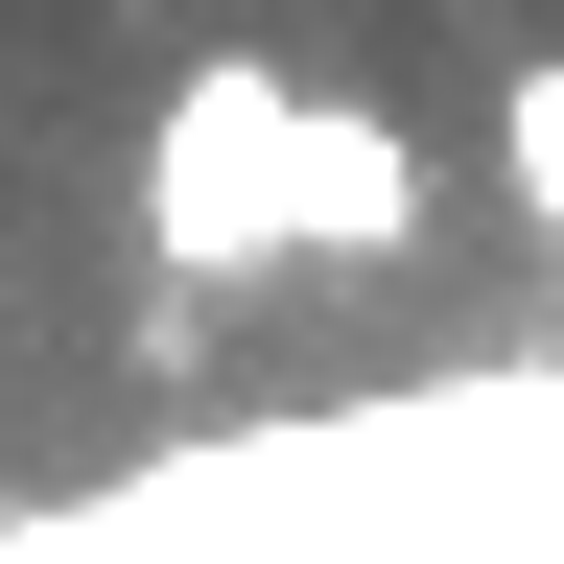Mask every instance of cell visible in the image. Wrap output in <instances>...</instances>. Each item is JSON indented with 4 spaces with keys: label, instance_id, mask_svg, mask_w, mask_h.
<instances>
[{
    "label": "cell",
    "instance_id": "3957f363",
    "mask_svg": "<svg viewBox=\"0 0 564 564\" xmlns=\"http://www.w3.org/2000/svg\"><path fill=\"white\" fill-rule=\"evenodd\" d=\"M494 188H518V236L564 259V47H541V70H494Z\"/></svg>",
    "mask_w": 564,
    "mask_h": 564
},
{
    "label": "cell",
    "instance_id": "6da1fadb",
    "mask_svg": "<svg viewBox=\"0 0 564 564\" xmlns=\"http://www.w3.org/2000/svg\"><path fill=\"white\" fill-rule=\"evenodd\" d=\"M141 259L165 282H282L306 259V70H259V47L165 70V118H141Z\"/></svg>",
    "mask_w": 564,
    "mask_h": 564
},
{
    "label": "cell",
    "instance_id": "7a4b0ae2",
    "mask_svg": "<svg viewBox=\"0 0 564 564\" xmlns=\"http://www.w3.org/2000/svg\"><path fill=\"white\" fill-rule=\"evenodd\" d=\"M306 259H423V141L377 95H306Z\"/></svg>",
    "mask_w": 564,
    "mask_h": 564
}]
</instances>
